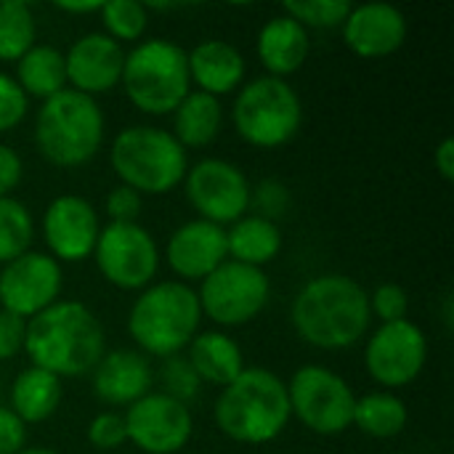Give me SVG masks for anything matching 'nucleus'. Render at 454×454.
Wrapping results in <instances>:
<instances>
[{
    "mask_svg": "<svg viewBox=\"0 0 454 454\" xmlns=\"http://www.w3.org/2000/svg\"><path fill=\"white\" fill-rule=\"evenodd\" d=\"M16 82L24 90V96L35 98H51L61 90H67V64L64 53L51 45H32L19 61H16Z\"/></svg>",
    "mask_w": 454,
    "mask_h": 454,
    "instance_id": "27",
    "label": "nucleus"
},
{
    "mask_svg": "<svg viewBox=\"0 0 454 454\" xmlns=\"http://www.w3.org/2000/svg\"><path fill=\"white\" fill-rule=\"evenodd\" d=\"M258 207L263 210V213H261L263 218L274 221V218L282 215L285 207H287V189H285L282 184H277V181L261 184V186H258Z\"/></svg>",
    "mask_w": 454,
    "mask_h": 454,
    "instance_id": "41",
    "label": "nucleus"
},
{
    "mask_svg": "<svg viewBox=\"0 0 454 454\" xmlns=\"http://www.w3.org/2000/svg\"><path fill=\"white\" fill-rule=\"evenodd\" d=\"M370 314H375L383 325L404 322L410 314V295L402 285L386 282L370 295Z\"/></svg>",
    "mask_w": 454,
    "mask_h": 454,
    "instance_id": "33",
    "label": "nucleus"
},
{
    "mask_svg": "<svg viewBox=\"0 0 454 454\" xmlns=\"http://www.w3.org/2000/svg\"><path fill=\"white\" fill-rule=\"evenodd\" d=\"M35 13L24 0L0 3V61H19L35 45Z\"/></svg>",
    "mask_w": 454,
    "mask_h": 454,
    "instance_id": "29",
    "label": "nucleus"
},
{
    "mask_svg": "<svg viewBox=\"0 0 454 454\" xmlns=\"http://www.w3.org/2000/svg\"><path fill=\"white\" fill-rule=\"evenodd\" d=\"M370 295L343 274H322L309 279L290 309L293 327L301 340L322 351H343L356 346L370 330Z\"/></svg>",
    "mask_w": 454,
    "mask_h": 454,
    "instance_id": "1",
    "label": "nucleus"
},
{
    "mask_svg": "<svg viewBox=\"0 0 454 454\" xmlns=\"http://www.w3.org/2000/svg\"><path fill=\"white\" fill-rule=\"evenodd\" d=\"M109 160L122 186H130L138 194H168L189 170L186 149L176 136L152 125L120 130Z\"/></svg>",
    "mask_w": 454,
    "mask_h": 454,
    "instance_id": "7",
    "label": "nucleus"
},
{
    "mask_svg": "<svg viewBox=\"0 0 454 454\" xmlns=\"http://www.w3.org/2000/svg\"><path fill=\"white\" fill-rule=\"evenodd\" d=\"M282 250V231L274 221L263 215L239 218L226 231V253L234 263L261 269L271 263Z\"/></svg>",
    "mask_w": 454,
    "mask_h": 454,
    "instance_id": "24",
    "label": "nucleus"
},
{
    "mask_svg": "<svg viewBox=\"0 0 454 454\" xmlns=\"http://www.w3.org/2000/svg\"><path fill=\"white\" fill-rule=\"evenodd\" d=\"M346 45L362 59H383L396 53L407 40V16L388 3L354 5L343 21Z\"/></svg>",
    "mask_w": 454,
    "mask_h": 454,
    "instance_id": "18",
    "label": "nucleus"
},
{
    "mask_svg": "<svg viewBox=\"0 0 454 454\" xmlns=\"http://www.w3.org/2000/svg\"><path fill=\"white\" fill-rule=\"evenodd\" d=\"M434 165L439 170V176L450 184L454 181V138L447 136L439 146H436V154H434Z\"/></svg>",
    "mask_w": 454,
    "mask_h": 454,
    "instance_id": "42",
    "label": "nucleus"
},
{
    "mask_svg": "<svg viewBox=\"0 0 454 454\" xmlns=\"http://www.w3.org/2000/svg\"><path fill=\"white\" fill-rule=\"evenodd\" d=\"M189 77L207 96L234 93L245 80V56L226 40H202L186 53Z\"/></svg>",
    "mask_w": 454,
    "mask_h": 454,
    "instance_id": "21",
    "label": "nucleus"
},
{
    "mask_svg": "<svg viewBox=\"0 0 454 454\" xmlns=\"http://www.w3.org/2000/svg\"><path fill=\"white\" fill-rule=\"evenodd\" d=\"M120 82L144 114H170L192 88L186 51L168 37L144 40L125 56Z\"/></svg>",
    "mask_w": 454,
    "mask_h": 454,
    "instance_id": "6",
    "label": "nucleus"
},
{
    "mask_svg": "<svg viewBox=\"0 0 454 454\" xmlns=\"http://www.w3.org/2000/svg\"><path fill=\"white\" fill-rule=\"evenodd\" d=\"M154 372L144 354L112 351L104 354L93 370V394L112 407H130L152 388Z\"/></svg>",
    "mask_w": 454,
    "mask_h": 454,
    "instance_id": "20",
    "label": "nucleus"
},
{
    "mask_svg": "<svg viewBox=\"0 0 454 454\" xmlns=\"http://www.w3.org/2000/svg\"><path fill=\"white\" fill-rule=\"evenodd\" d=\"M290 415H295L311 434L338 436L354 423L356 396L351 386L333 370L306 364L295 370L287 383Z\"/></svg>",
    "mask_w": 454,
    "mask_h": 454,
    "instance_id": "9",
    "label": "nucleus"
},
{
    "mask_svg": "<svg viewBox=\"0 0 454 454\" xmlns=\"http://www.w3.org/2000/svg\"><path fill=\"white\" fill-rule=\"evenodd\" d=\"M101 21L106 27L104 35H109L112 40H138L149 24V13L144 3L136 0H109L101 3Z\"/></svg>",
    "mask_w": 454,
    "mask_h": 454,
    "instance_id": "31",
    "label": "nucleus"
},
{
    "mask_svg": "<svg viewBox=\"0 0 454 454\" xmlns=\"http://www.w3.org/2000/svg\"><path fill=\"white\" fill-rule=\"evenodd\" d=\"M122 418L128 428V442H133L146 454L181 452L194 431L189 407L168 394H146L144 399L130 404Z\"/></svg>",
    "mask_w": 454,
    "mask_h": 454,
    "instance_id": "14",
    "label": "nucleus"
},
{
    "mask_svg": "<svg viewBox=\"0 0 454 454\" xmlns=\"http://www.w3.org/2000/svg\"><path fill=\"white\" fill-rule=\"evenodd\" d=\"M189 367L202 383L221 386L226 388L242 370H245V356L237 340L226 333L210 330V333H197L194 340L189 343Z\"/></svg>",
    "mask_w": 454,
    "mask_h": 454,
    "instance_id": "23",
    "label": "nucleus"
},
{
    "mask_svg": "<svg viewBox=\"0 0 454 454\" xmlns=\"http://www.w3.org/2000/svg\"><path fill=\"white\" fill-rule=\"evenodd\" d=\"M104 112L96 98L72 88L43 101L35 117L37 152L56 168H80L104 146Z\"/></svg>",
    "mask_w": 454,
    "mask_h": 454,
    "instance_id": "4",
    "label": "nucleus"
},
{
    "mask_svg": "<svg viewBox=\"0 0 454 454\" xmlns=\"http://www.w3.org/2000/svg\"><path fill=\"white\" fill-rule=\"evenodd\" d=\"M215 426L239 444H269L290 423L287 383L269 370L245 367L215 399Z\"/></svg>",
    "mask_w": 454,
    "mask_h": 454,
    "instance_id": "3",
    "label": "nucleus"
},
{
    "mask_svg": "<svg viewBox=\"0 0 454 454\" xmlns=\"http://www.w3.org/2000/svg\"><path fill=\"white\" fill-rule=\"evenodd\" d=\"M59 11H64V13H96V11H101V3H59Z\"/></svg>",
    "mask_w": 454,
    "mask_h": 454,
    "instance_id": "43",
    "label": "nucleus"
},
{
    "mask_svg": "<svg viewBox=\"0 0 454 454\" xmlns=\"http://www.w3.org/2000/svg\"><path fill=\"white\" fill-rule=\"evenodd\" d=\"M64 64L67 82H72V90L93 98L96 93H106L120 82L125 51L109 35L88 32L72 43V48L64 53Z\"/></svg>",
    "mask_w": 454,
    "mask_h": 454,
    "instance_id": "17",
    "label": "nucleus"
},
{
    "mask_svg": "<svg viewBox=\"0 0 454 454\" xmlns=\"http://www.w3.org/2000/svg\"><path fill=\"white\" fill-rule=\"evenodd\" d=\"M61 404V380L40 367H27L11 386V412L24 423L48 420Z\"/></svg>",
    "mask_w": 454,
    "mask_h": 454,
    "instance_id": "25",
    "label": "nucleus"
},
{
    "mask_svg": "<svg viewBox=\"0 0 454 454\" xmlns=\"http://www.w3.org/2000/svg\"><path fill=\"white\" fill-rule=\"evenodd\" d=\"M24 335H27V319L0 309V362L13 359L19 351H24Z\"/></svg>",
    "mask_w": 454,
    "mask_h": 454,
    "instance_id": "38",
    "label": "nucleus"
},
{
    "mask_svg": "<svg viewBox=\"0 0 454 454\" xmlns=\"http://www.w3.org/2000/svg\"><path fill=\"white\" fill-rule=\"evenodd\" d=\"M269 295L271 285L263 269L234 261H226L207 274L197 293L202 314L221 327H242L253 322L266 309Z\"/></svg>",
    "mask_w": 454,
    "mask_h": 454,
    "instance_id": "10",
    "label": "nucleus"
},
{
    "mask_svg": "<svg viewBox=\"0 0 454 454\" xmlns=\"http://www.w3.org/2000/svg\"><path fill=\"white\" fill-rule=\"evenodd\" d=\"M21 173H24L21 157L11 146L0 144V197H11V192L21 181Z\"/></svg>",
    "mask_w": 454,
    "mask_h": 454,
    "instance_id": "40",
    "label": "nucleus"
},
{
    "mask_svg": "<svg viewBox=\"0 0 454 454\" xmlns=\"http://www.w3.org/2000/svg\"><path fill=\"white\" fill-rule=\"evenodd\" d=\"M88 442L90 447L101 450V452H112L120 450L122 444H128V428H125V418L117 412H101L88 423Z\"/></svg>",
    "mask_w": 454,
    "mask_h": 454,
    "instance_id": "34",
    "label": "nucleus"
},
{
    "mask_svg": "<svg viewBox=\"0 0 454 454\" xmlns=\"http://www.w3.org/2000/svg\"><path fill=\"white\" fill-rule=\"evenodd\" d=\"M200 298L186 282L149 285L128 314V333L152 356H176L200 333Z\"/></svg>",
    "mask_w": 454,
    "mask_h": 454,
    "instance_id": "5",
    "label": "nucleus"
},
{
    "mask_svg": "<svg viewBox=\"0 0 454 454\" xmlns=\"http://www.w3.org/2000/svg\"><path fill=\"white\" fill-rule=\"evenodd\" d=\"M24 447H27V426L8 407H0V454H16Z\"/></svg>",
    "mask_w": 454,
    "mask_h": 454,
    "instance_id": "39",
    "label": "nucleus"
},
{
    "mask_svg": "<svg viewBox=\"0 0 454 454\" xmlns=\"http://www.w3.org/2000/svg\"><path fill=\"white\" fill-rule=\"evenodd\" d=\"M106 215L112 218V223H138V213H141V194L133 192L130 186H114L106 194Z\"/></svg>",
    "mask_w": 454,
    "mask_h": 454,
    "instance_id": "37",
    "label": "nucleus"
},
{
    "mask_svg": "<svg viewBox=\"0 0 454 454\" xmlns=\"http://www.w3.org/2000/svg\"><path fill=\"white\" fill-rule=\"evenodd\" d=\"M35 237L32 215L24 202L13 197H0V263H11L29 253Z\"/></svg>",
    "mask_w": 454,
    "mask_h": 454,
    "instance_id": "30",
    "label": "nucleus"
},
{
    "mask_svg": "<svg viewBox=\"0 0 454 454\" xmlns=\"http://www.w3.org/2000/svg\"><path fill=\"white\" fill-rule=\"evenodd\" d=\"M410 412L407 404L394 394H367L354 404V423L364 436L394 439L407 428Z\"/></svg>",
    "mask_w": 454,
    "mask_h": 454,
    "instance_id": "28",
    "label": "nucleus"
},
{
    "mask_svg": "<svg viewBox=\"0 0 454 454\" xmlns=\"http://www.w3.org/2000/svg\"><path fill=\"white\" fill-rule=\"evenodd\" d=\"M16 454H59V452H53V450H45V447H24L21 452H16Z\"/></svg>",
    "mask_w": 454,
    "mask_h": 454,
    "instance_id": "44",
    "label": "nucleus"
},
{
    "mask_svg": "<svg viewBox=\"0 0 454 454\" xmlns=\"http://www.w3.org/2000/svg\"><path fill=\"white\" fill-rule=\"evenodd\" d=\"M162 378H165V386H168V396L178 399V402H189L197 396V388H200V378L194 375V370L189 367V362L184 359H176L170 356L165 370H162Z\"/></svg>",
    "mask_w": 454,
    "mask_h": 454,
    "instance_id": "36",
    "label": "nucleus"
},
{
    "mask_svg": "<svg viewBox=\"0 0 454 454\" xmlns=\"http://www.w3.org/2000/svg\"><path fill=\"white\" fill-rule=\"evenodd\" d=\"M101 277L117 290H146L160 271V250L141 223H109L93 247Z\"/></svg>",
    "mask_w": 454,
    "mask_h": 454,
    "instance_id": "11",
    "label": "nucleus"
},
{
    "mask_svg": "<svg viewBox=\"0 0 454 454\" xmlns=\"http://www.w3.org/2000/svg\"><path fill=\"white\" fill-rule=\"evenodd\" d=\"M104 327L98 317L80 301H56L27 322L24 351L32 367L51 375L80 378L96 370L104 356Z\"/></svg>",
    "mask_w": 454,
    "mask_h": 454,
    "instance_id": "2",
    "label": "nucleus"
},
{
    "mask_svg": "<svg viewBox=\"0 0 454 454\" xmlns=\"http://www.w3.org/2000/svg\"><path fill=\"white\" fill-rule=\"evenodd\" d=\"M426 359H428V340L423 330L410 319L380 325L364 348L367 372L383 388L410 386L423 372Z\"/></svg>",
    "mask_w": 454,
    "mask_h": 454,
    "instance_id": "13",
    "label": "nucleus"
},
{
    "mask_svg": "<svg viewBox=\"0 0 454 454\" xmlns=\"http://www.w3.org/2000/svg\"><path fill=\"white\" fill-rule=\"evenodd\" d=\"M351 3L346 0H290L285 3V13L303 27H340L348 13Z\"/></svg>",
    "mask_w": 454,
    "mask_h": 454,
    "instance_id": "32",
    "label": "nucleus"
},
{
    "mask_svg": "<svg viewBox=\"0 0 454 454\" xmlns=\"http://www.w3.org/2000/svg\"><path fill=\"white\" fill-rule=\"evenodd\" d=\"M61 285L64 274L56 258L24 253L0 271V309L29 322L59 301Z\"/></svg>",
    "mask_w": 454,
    "mask_h": 454,
    "instance_id": "15",
    "label": "nucleus"
},
{
    "mask_svg": "<svg viewBox=\"0 0 454 454\" xmlns=\"http://www.w3.org/2000/svg\"><path fill=\"white\" fill-rule=\"evenodd\" d=\"M101 223L93 205L77 194L56 197L43 213V237L51 258L80 263L93 255Z\"/></svg>",
    "mask_w": 454,
    "mask_h": 454,
    "instance_id": "16",
    "label": "nucleus"
},
{
    "mask_svg": "<svg viewBox=\"0 0 454 454\" xmlns=\"http://www.w3.org/2000/svg\"><path fill=\"white\" fill-rule=\"evenodd\" d=\"M231 122L242 141L258 149H277L295 138L303 122V104L295 88L279 77H258L234 98Z\"/></svg>",
    "mask_w": 454,
    "mask_h": 454,
    "instance_id": "8",
    "label": "nucleus"
},
{
    "mask_svg": "<svg viewBox=\"0 0 454 454\" xmlns=\"http://www.w3.org/2000/svg\"><path fill=\"white\" fill-rule=\"evenodd\" d=\"M184 181L192 207L200 213L202 221H210L215 226L237 223L239 218H245L253 202V189L245 173L229 160H200L194 168L186 170Z\"/></svg>",
    "mask_w": 454,
    "mask_h": 454,
    "instance_id": "12",
    "label": "nucleus"
},
{
    "mask_svg": "<svg viewBox=\"0 0 454 454\" xmlns=\"http://www.w3.org/2000/svg\"><path fill=\"white\" fill-rule=\"evenodd\" d=\"M27 104L29 98L24 96L19 82L0 72V133L13 130L27 117Z\"/></svg>",
    "mask_w": 454,
    "mask_h": 454,
    "instance_id": "35",
    "label": "nucleus"
},
{
    "mask_svg": "<svg viewBox=\"0 0 454 454\" xmlns=\"http://www.w3.org/2000/svg\"><path fill=\"white\" fill-rule=\"evenodd\" d=\"M309 29L295 19L274 16L258 32V59L271 72V77L285 80L287 74L298 72L309 59Z\"/></svg>",
    "mask_w": 454,
    "mask_h": 454,
    "instance_id": "22",
    "label": "nucleus"
},
{
    "mask_svg": "<svg viewBox=\"0 0 454 454\" xmlns=\"http://www.w3.org/2000/svg\"><path fill=\"white\" fill-rule=\"evenodd\" d=\"M165 258L181 279H186V282L205 279L229 258L226 231H223V226H215L202 218L189 221L170 234Z\"/></svg>",
    "mask_w": 454,
    "mask_h": 454,
    "instance_id": "19",
    "label": "nucleus"
},
{
    "mask_svg": "<svg viewBox=\"0 0 454 454\" xmlns=\"http://www.w3.org/2000/svg\"><path fill=\"white\" fill-rule=\"evenodd\" d=\"M221 101L202 90H189V96L173 112V136L184 149H200L215 141V136L221 133Z\"/></svg>",
    "mask_w": 454,
    "mask_h": 454,
    "instance_id": "26",
    "label": "nucleus"
}]
</instances>
